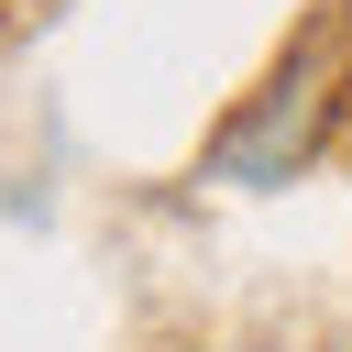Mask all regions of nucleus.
I'll use <instances>...</instances> for the list:
<instances>
[{
    "label": "nucleus",
    "instance_id": "nucleus-1",
    "mask_svg": "<svg viewBox=\"0 0 352 352\" xmlns=\"http://www.w3.org/2000/svg\"><path fill=\"white\" fill-rule=\"evenodd\" d=\"M330 77H341V33H308L275 77H264V99L220 132V176H242V187H275V176H297L308 154H319V121H330Z\"/></svg>",
    "mask_w": 352,
    "mask_h": 352
}]
</instances>
